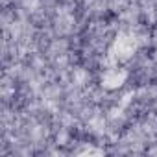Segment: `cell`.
Listing matches in <instances>:
<instances>
[{"instance_id": "obj_1", "label": "cell", "mask_w": 157, "mask_h": 157, "mask_svg": "<svg viewBox=\"0 0 157 157\" xmlns=\"http://www.w3.org/2000/svg\"><path fill=\"white\" fill-rule=\"evenodd\" d=\"M137 50V41L133 35H128V33H122L117 37L115 44H113V57L118 59V61H126L128 57H131Z\"/></svg>"}, {"instance_id": "obj_2", "label": "cell", "mask_w": 157, "mask_h": 157, "mask_svg": "<svg viewBox=\"0 0 157 157\" xmlns=\"http://www.w3.org/2000/svg\"><path fill=\"white\" fill-rule=\"evenodd\" d=\"M124 78H126L124 72L118 74V70H113V72H109V74L104 78V82H105V85H109V87H117V85H120V83L124 82Z\"/></svg>"}]
</instances>
